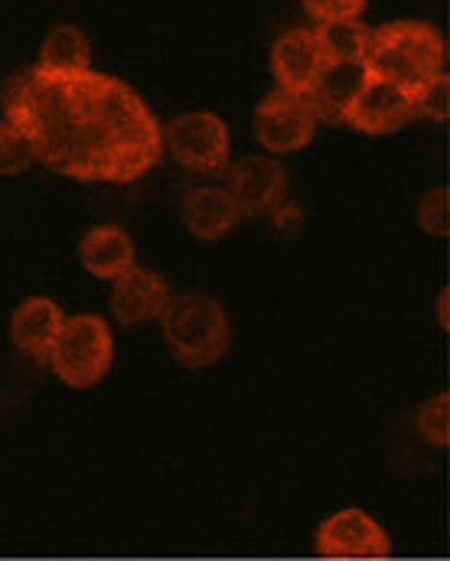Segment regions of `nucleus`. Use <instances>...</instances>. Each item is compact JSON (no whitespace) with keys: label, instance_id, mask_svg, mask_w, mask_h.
<instances>
[{"label":"nucleus","instance_id":"1","mask_svg":"<svg viewBox=\"0 0 450 561\" xmlns=\"http://www.w3.org/2000/svg\"><path fill=\"white\" fill-rule=\"evenodd\" d=\"M7 125L33 160L79 183H135L163 157L160 122L115 76H49L23 69L3 99Z\"/></svg>","mask_w":450,"mask_h":561},{"label":"nucleus","instance_id":"2","mask_svg":"<svg viewBox=\"0 0 450 561\" xmlns=\"http://www.w3.org/2000/svg\"><path fill=\"white\" fill-rule=\"evenodd\" d=\"M445 59H448L445 36L431 23L395 20L369 30L362 72L412 95L428 79L445 72Z\"/></svg>","mask_w":450,"mask_h":561},{"label":"nucleus","instance_id":"3","mask_svg":"<svg viewBox=\"0 0 450 561\" xmlns=\"http://www.w3.org/2000/svg\"><path fill=\"white\" fill-rule=\"evenodd\" d=\"M160 320V333L173 359L186 369L216 366L232 343L226 307L203 290H186L166 300Z\"/></svg>","mask_w":450,"mask_h":561},{"label":"nucleus","instance_id":"4","mask_svg":"<svg viewBox=\"0 0 450 561\" xmlns=\"http://www.w3.org/2000/svg\"><path fill=\"white\" fill-rule=\"evenodd\" d=\"M115 359V336L112 327L95 313L66 317L62 330L49 350V369L69 389H92L99 386Z\"/></svg>","mask_w":450,"mask_h":561},{"label":"nucleus","instance_id":"5","mask_svg":"<svg viewBox=\"0 0 450 561\" xmlns=\"http://www.w3.org/2000/svg\"><path fill=\"white\" fill-rule=\"evenodd\" d=\"M163 147L196 173H216L229 163V125L212 112H186L176 115L166 128H160Z\"/></svg>","mask_w":450,"mask_h":561},{"label":"nucleus","instance_id":"6","mask_svg":"<svg viewBox=\"0 0 450 561\" xmlns=\"http://www.w3.org/2000/svg\"><path fill=\"white\" fill-rule=\"evenodd\" d=\"M316 552L323 559L385 561L392 552L389 533L362 510H339L316 526Z\"/></svg>","mask_w":450,"mask_h":561},{"label":"nucleus","instance_id":"7","mask_svg":"<svg viewBox=\"0 0 450 561\" xmlns=\"http://www.w3.org/2000/svg\"><path fill=\"white\" fill-rule=\"evenodd\" d=\"M415 118V108H412V95L389 85V82H379L372 76L362 79L359 92L349 99L346 112H343V122L362 135H372V138H382V135H395L402 131L408 122Z\"/></svg>","mask_w":450,"mask_h":561},{"label":"nucleus","instance_id":"8","mask_svg":"<svg viewBox=\"0 0 450 561\" xmlns=\"http://www.w3.org/2000/svg\"><path fill=\"white\" fill-rule=\"evenodd\" d=\"M313 131L316 118L310 105L300 95H288L281 89L265 95L255 112V135L268 153H295L313 140Z\"/></svg>","mask_w":450,"mask_h":561},{"label":"nucleus","instance_id":"9","mask_svg":"<svg viewBox=\"0 0 450 561\" xmlns=\"http://www.w3.org/2000/svg\"><path fill=\"white\" fill-rule=\"evenodd\" d=\"M232 203L242 216H262L272 213L285 193H288V173L275 157H242L229 170V190Z\"/></svg>","mask_w":450,"mask_h":561},{"label":"nucleus","instance_id":"10","mask_svg":"<svg viewBox=\"0 0 450 561\" xmlns=\"http://www.w3.org/2000/svg\"><path fill=\"white\" fill-rule=\"evenodd\" d=\"M272 72H275L281 92L303 99L326 72V59L316 43V33L313 30L281 33L272 49Z\"/></svg>","mask_w":450,"mask_h":561},{"label":"nucleus","instance_id":"11","mask_svg":"<svg viewBox=\"0 0 450 561\" xmlns=\"http://www.w3.org/2000/svg\"><path fill=\"white\" fill-rule=\"evenodd\" d=\"M62 320H66V313L56 300L26 297L10 317V340L23 356H30L36 363H49V350L62 330Z\"/></svg>","mask_w":450,"mask_h":561},{"label":"nucleus","instance_id":"12","mask_svg":"<svg viewBox=\"0 0 450 561\" xmlns=\"http://www.w3.org/2000/svg\"><path fill=\"white\" fill-rule=\"evenodd\" d=\"M170 284L153 275L148 268H128L122 278H115L112 287V313L125 323V327H141L150 323L163 313L166 300H170Z\"/></svg>","mask_w":450,"mask_h":561},{"label":"nucleus","instance_id":"13","mask_svg":"<svg viewBox=\"0 0 450 561\" xmlns=\"http://www.w3.org/2000/svg\"><path fill=\"white\" fill-rule=\"evenodd\" d=\"M180 216H183V226L189 229V236H196L203 242L226 239L242 219L239 206L232 203V196L222 186H193L180 203Z\"/></svg>","mask_w":450,"mask_h":561},{"label":"nucleus","instance_id":"14","mask_svg":"<svg viewBox=\"0 0 450 561\" xmlns=\"http://www.w3.org/2000/svg\"><path fill=\"white\" fill-rule=\"evenodd\" d=\"M79 265L95 278H122L135 268V242L122 226H95L79 242Z\"/></svg>","mask_w":450,"mask_h":561},{"label":"nucleus","instance_id":"15","mask_svg":"<svg viewBox=\"0 0 450 561\" xmlns=\"http://www.w3.org/2000/svg\"><path fill=\"white\" fill-rule=\"evenodd\" d=\"M36 66L49 76H82L92 69V46L79 26L59 23L46 33Z\"/></svg>","mask_w":450,"mask_h":561},{"label":"nucleus","instance_id":"16","mask_svg":"<svg viewBox=\"0 0 450 561\" xmlns=\"http://www.w3.org/2000/svg\"><path fill=\"white\" fill-rule=\"evenodd\" d=\"M366 72L362 66H326V72L320 76V82L303 95V102L310 105L313 118L320 122H343V112L349 105V99L359 92Z\"/></svg>","mask_w":450,"mask_h":561},{"label":"nucleus","instance_id":"17","mask_svg":"<svg viewBox=\"0 0 450 561\" xmlns=\"http://www.w3.org/2000/svg\"><path fill=\"white\" fill-rule=\"evenodd\" d=\"M313 33L326 66H362L369 26H362L359 20H339V23H320Z\"/></svg>","mask_w":450,"mask_h":561},{"label":"nucleus","instance_id":"18","mask_svg":"<svg viewBox=\"0 0 450 561\" xmlns=\"http://www.w3.org/2000/svg\"><path fill=\"white\" fill-rule=\"evenodd\" d=\"M412 108L415 115L428 118V122H448L450 115V79L448 72L428 79L422 89L412 92Z\"/></svg>","mask_w":450,"mask_h":561},{"label":"nucleus","instance_id":"19","mask_svg":"<svg viewBox=\"0 0 450 561\" xmlns=\"http://www.w3.org/2000/svg\"><path fill=\"white\" fill-rule=\"evenodd\" d=\"M415 427L422 431V437L435 447H448L450 440V396H435L428 399L418 415H415Z\"/></svg>","mask_w":450,"mask_h":561},{"label":"nucleus","instance_id":"20","mask_svg":"<svg viewBox=\"0 0 450 561\" xmlns=\"http://www.w3.org/2000/svg\"><path fill=\"white\" fill-rule=\"evenodd\" d=\"M448 209H450L448 186H435V190H428V193L422 196L415 219H418V226H422L428 236H435V239H445V236L450 232Z\"/></svg>","mask_w":450,"mask_h":561},{"label":"nucleus","instance_id":"21","mask_svg":"<svg viewBox=\"0 0 450 561\" xmlns=\"http://www.w3.org/2000/svg\"><path fill=\"white\" fill-rule=\"evenodd\" d=\"M30 163H33L30 144L13 125L0 122V176H16V173L30 170Z\"/></svg>","mask_w":450,"mask_h":561},{"label":"nucleus","instance_id":"22","mask_svg":"<svg viewBox=\"0 0 450 561\" xmlns=\"http://www.w3.org/2000/svg\"><path fill=\"white\" fill-rule=\"evenodd\" d=\"M300 3L316 23L359 20V13L366 10V0H300Z\"/></svg>","mask_w":450,"mask_h":561},{"label":"nucleus","instance_id":"23","mask_svg":"<svg viewBox=\"0 0 450 561\" xmlns=\"http://www.w3.org/2000/svg\"><path fill=\"white\" fill-rule=\"evenodd\" d=\"M435 310H438V323L448 330L450 327V290L445 287L441 294H438V304H435Z\"/></svg>","mask_w":450,"mask_h":561}]
</instances>
